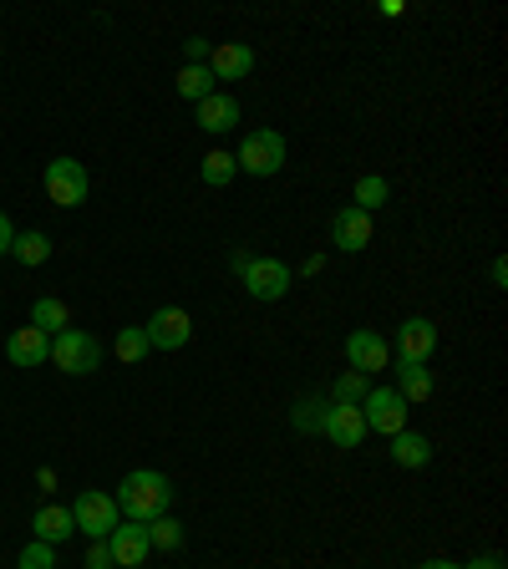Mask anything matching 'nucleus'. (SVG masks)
Masks as SVG:
<instances>
[{
  "instance_id": "nucleus-1",
  "label": "nucleus",
  "mask_w": 508,
  "mask_h": 569,
  "mask_svg": "<svg viewBox=\"0 0 508 569\" xmlns=\"http://www.w3.org/2000/svg\"><path fill=\"white\" fill-rule=\"evenodd\" d=\"M168 503H173V483H168L163 473H153V468L128 473V478H122V488H118V513H128L132 523L163 519Z\"/></svg>"
},
{
  "instance_id": "nucleus-2",
  "label": "nucleus",
  "mask_w": 508,
  "mask_h": 569,
  "mask_svg": "<svg viewBox=\"0 0 508 569\" xmlns=\"http://www.w3.org/2000/svg\"><path fill=\"white\" fill-rule=\"evenodd\" d=\"M235 168H239V173H249V178H275V173L285 168V138H280L275 128H255V132H245Z\"/></svg>"
},
{
  "instance_id": "nucleus-3",
  "label": "nucleus",
  "mask_w": 508,
  "mask_h": 569,
  "mask_svg": "<svg viewBox=\"0 0 508 569\" xmlns=\"http://www.w3.org/2000/svg\"><path fill=\"white\" fill-rule=\"evenodd\" d=\"M51 361H57L67 377H92V371L102 367V341L77 331V326H67L61 336H51Z\"/></svg>"
},
{
  "instance_id": "nucleus-4",
  "label": "nucleus",
  "mask_w": 508,
  "mask_h": 569,
  "mask_svg": "<svg viewBox=\"0 0 508 569\" xmlns=\"http://www.w3.org/2000/svg\"><path fill=\"white\" fill-rule=\"evenodd\" d=\"M41 183H47V199L57 203V209H77V203H87V193H92V178H87V168L77 163V158H51Z\"/></svg>"
},
{
  "instance_id": "nucleus-5",
  "label": "nucleus",
  "mask_w": 508,
  "mask_h": 569,
  "mask_svg": "<svg viewBox=\"0 0 508 569\" xmlns=\"http://www.w3.org/2000/svg\"><path fill=\"white\" fill-rule=\"evenodd\" d=\"M71 523L87 539H107V533L118 529V498L102 493V488H82L77 503H71Z\"/></svg>"
},
{
  "instance_id": "nucleus-6",
  "label": "nucleus",
  "mask_w": 508,
  "mask_h": 569,
  "mask_svg": "<svg viewBox=\"0 0 508 569\" xmlns=\"http://www.w3.org/2000/svg\"><path fill=\"white\" fill-rule=\"evenodd\" d=\"M239 280H245V290L255 300H285L290 296V284H296V274H290V264L275 260V254H249V264L239 270Z\"/></svg>"
},
{
  "instance_id": "nucleus-7",
  "label": "nucleus",
  "mask_w": 508,
  "mask_h": 569,
  "mask_svg": "<svg viewBox=\"0 0 508 569\" xmlns=\"http://www.w3.org/2000/svg\"><path fill=\"white\" fill-rule=\"evenodd\" d=\"M142 336H148V351H183L193 341V316L183 306H163L142 326Z\"/></svg>"
},
{
  "instance_id": "nucleus-8",
  "label": "nucleus",
  "mask_w": 508,
  "mask_h": 569,
  "mask_svg": "<svg viewBox=\"0 0 508 569\" xmlns=\"http://www.w3.org/2000/svg\"><path fill=\"white\" fill-rule=\"evenodd\" d=\"M361 422H367V432H402L407 427V402L397 397V387H371L367 397H361Z\"/></svg>"
},
{
  "instance_id": "nucleus-9",
  "label": "nucleus",
  "mask_w": 508,
  "mask_h": 569,
  "mask_svg": "<svg viewBox=\"0 0 508 569\" xmlns=\"http://www.w3.org/2000/svg\"><path fill=\"white\" fill-rule=\"evenodd\" d=\"M438 351V326L427 316H412L397 326V356L402 361H417V367H427V356Z\"/></svg>"
},
{
  "instance_id": "nucleus-10",
  "label": "nucleus",
  "mask_w": 508,
  "mask_h": 569,
  "mask_svg": "<svg viewBox=\"0 0 508 569\" xmlns=\"http://www.w3.org/2000/svg\"><path fill=\"white\" fill-rule=\"evenodd\" d=\"M107 549H112V565L118 569H138L142 559L153 555V545H148V523H118V529L107 533Z\"/></svg>"
},
{
  "instance_id": "nucleus-11",
  "label": "nucleus",
  "mask_w": 508,
  "mask_h": 569,
  "mask_svg": "<svg viewBox=\"0 0 508 569\" xmlns=\"http://www.w3.org/2000/svg\"><path fill=\"white\" fill-rule=\"evenodd\" d=\"M346 361H351V371H361V377L381 371V367L391 361L387 336H377V331H351V336H346Z\"/></svg>"
},
{
  "instance_id": "nucleus-12",
  "label": "nucleus",
  "mask_w": 508,
  "mask_h": 569,
  "mask_svg": "<svg viewBox=\"0 0 508 569\" xmlns=\"http://www.w3.org/2000/svg\"><path fill=\"white\" fill-rule=\"evenodd\" d=\"M331 244L341 249V254H361V249L371 244V213H361L356 203H346V209L331 219Z\"/></svg>"
},
{
  "instance_id": "nucleus-13",
  "label": "nucleus",
  "mask_w": 508,
  "mask_h": 569,
  "mask_svg": "<svg viewBox=\"0 0 508 569\" xmlns=\"http://www.w3.org/2000/svg\"><path fill=\"white\" fill-rule=\"evenodd\" d=\"M320 432L336 442V448H361V438H367V422H361V407H341L331 402L326 407V417H320Z\"/></svg>"
},
{
  "instance_id": "nucleus-14",
  "label": "nucleus",
  "mask_w": 508,
  "mask_h": 569,
  "mask_svg": "<svg viewBox=\"0 0 508 569\" xmlns=\"http://www.w3.org/2000/svg\"><path fill=\"white\" fill-rule=\"evenodd\" d=\"M209 71H213V82H239V77L255 71V47H245V41H225V47H213L209 51Z\"/></svg>"
},
{
  "instance_id": "nucleus-15",
  "label": "nucleus",
  "mask_w": 508,
  "mask_h": 569,
  "mask_svg": "<svg viewBox=\"0 0 508 569\" xmlns=\"http://www.w3.org/2000/svg\"><path fill=\"white\" fill-rule=\"evenodd\" d=\"M6 356H11L16 367H41V361H51V336L36 331V326H21V331H11V341H6Z\"/></svg>"
},
{
  "instance_id": "nucleus-16",
  "label": "nucleus",
  "mask_w": 508,
  "mask_h": 569,
  "mask_svg": "<svg viewBox=\"0 0 508 569\" xmlns=\"http://www.w3.org/2000/svg\"><path fill=\"white\" fill-rule=\"evenodd\" d=\"M239 122V102L229 92H213L199 102V128L203 132H229Z\"/></svg>"
},
{
  "instance_id": "nucleus-17",
  "label": "nucleus",
  "mask_w": 508,
  "mask_h": 569,
  "mask_svg": "<svg viewBox=\"0 0 508 569\" xmlns=\"http://www.w3.org/2000/svg\"><path fill=\"white\" fill-rule=\"evenodd\" d=\"M71 509H57V503H47V509H36L31 519V539H41V545H61V539H71Z\"/></svg>"
},
{
  "instance_id": "nucleus-18",
  "label": "nucleus",
  "mask_w": 508,
  "mask_h": 569,
  "mask_svg": "<svg viewBox=\"0 0 508 569\" xmlns=\"http://www.w3.org/2000/svg\"><path fill=\"white\" fill-rule=\"evenodd\" d=\"M391 462L397 468H427L432 462V442L422 438V432H391Z\"/></svg>"
},
{
  "instance_id": "nucleus-19",
  "label": "nucleus",
  "mask_w": 508,
  "mask_h": 569,
  "mask_svg": "<svg viewBox=\"0 0 508 569\" xmlns=\"http://www.w3.org/2000/svg\"><path fill=\"white\" fill-rule=\"evenodd\" d=\"M397 397H402L407 407L427 402V397H432V371L417 367V361H402V367H397Z\"/></svg>"
},
{
  "instance_id": "nucleus-20",
  "label": "nucleus",
  "mask_w": 508,
  "mask_h": 569,
  "mask_svg": "<svg viewBox=\"0 0 508 569\" xmlns=\"http://www.w3.org/2000/svg\"><path fill=\"white\" fill-rule=\"evenodd\" d=\"M31 326L36 331H47V336H61L71 326V310H67V300H57V296H41L31 306Z\"/></svg>"
},
{
  "instance_id": "nucleus-21",
  "label": "nucleus",
  "mask_w": 508,
  "mask_h": 569,
  "mask_svg": "<svg viewBox=\"0 0 508 569\" xmlns=\"http://www.w3.org/2000/svg\"><path fill=\"white\" fill-rule=\"evenodd\" d=\"M219 87H213V71L209 67H183L178 71V97L183 102H203V97H213Z\"/></svg>"
},
{
  "instance_id": "nucleus-22",
  "label": "nucleus",
  "mask_w": 508,
  "mask_h": 569,
  "mask_svg": "<svg viewBox=\"0 0 508 569\" xmlns=\"http://www.w3.org/2000/svg\"><path fill=\"white\" fill-rule=\"evenodd\" d=\"M11 254L26 264V270H31V264H47V260H51V239H47V234H36V229H26V234H16Z\"/></svg>"
},
{
  "instance_id": "nucleus-23",
  "label": "nucleus",
  "mask_w": 508,
  "mask_h": 569,
  "mask_svg": "<svg viewBox=\"0 0 508 569\" xmlns=\"http://www.w3.org/2000/svg\"><path fill=\"white\" fill-rule=\"evenodd\" d=\"M112 356H118L122 367H138L142 356H148V336H142V326H128V331L112 336Z\"/></svg>"
},
{
  "instance_id": "nucleus-24",
  "label": "nucleus",
  "mask_w": 508,
  "mask_h": 569,
  "mask_svg": "<svg viewBox=\"0 0 508 569\" xmlns=\"http://www.w3.org/2000/svg\"><path fill=\"white\" fill-rule=\"evenodd\" d=\"M391 199V183L381 173H367V178H356V209L361 213H371V209H381V203Z\"/></svg>"
},
{
  "instance_id": "nucleus-25",
  "label": "nucleus",
  "mask_w": 508,
  "mask_h": 569,
  "mask_svg": "<svg viewBox=\"0 0 508 569\" xmlns=\"http://www.w3.org/2000/svg\"><path fill=\"white\" fill-rule=\"evenodd\" d=\"M367 377L361 371H341L336 377V387H331V402H341V407H361V397H367Z\"/></svg>"
},
{
  "instance_id": "nucleus-26",
  "label": "nucleus",
  "mask_w": 508,
  "mask_h": 569,
  "mask_svg": "<svg viewBox=\"0 0 508 569\" xmlns=\"http://www.w3.org/2000/svg\"><path fill=\"white\" fill-rule=\"evenodd\" d=\"M229 178H235V153H225V148H213V153L203 158V183H213V189H225Z\"/></svg>"
},
{
  "instance_id": "nucleus-27",
  "label": "nucleus",
  "mask_w": 508,
  "mask_h": 569,
  "mask_svg": "<svg viewBox=\"0 0 508 569\" xmlns=\"http://www.w3.org/2000/svg\"><path fill=\"white\" fill-rule=\"evenodd\" d=\"M148 545H153V549H178V545H183V523L168 519V513H163V519H153V523H148Z\"/></svg>"
},
{
  "instance_id": "nucleus-28",
  "label": "nucleus",
  "mask_w": 508,
  "mask_h": 569,
  "mask_svg": "<svg viewBox=\"0 0 508 569\" xmlns=\"http://www.w3.org/2000/svg\"><path fill=\"white\" fill-rule=\"evenodd\" d=\"M21 569H57V545H41V539H31V545L21 549V559H16Z\"/></svg>"
},
{
  "instance_id": "nucleus-29",
  "label": "nucleus",
  "mask_w": 508,
  "mask_h": 569,
  "mask_svg": "<svg viewBox=\"0 0 508 569\" xmlns=\"http://www.w3.org/2000/svg\"><path fill=\"white\" fill-rule=\"evenodd\" d=\"M326 407H331V402H310V397H300V402H296V427H300V432H320Z\"/></svg>"
},
{
  "instance_id": "nucleus-30",
  "label": "nucleus",
  "mask_w": 508,
  "mask_h": 569,
  "mask_svg": "<svg viewBox=\"0 0 508 569\" xmlns=\"http://www.w3.org/2000/svg\"><path fill=\"white\" fill-rule=\"evenodd\" d=\"M87 569H112V549H107V539H92V549H87Z\"/></svg>"
},
{
  "instance_id": "nucleus-31",
  "label": "nucleus",
  "mask_w": 508,
  "mask_h": 569,
  "mask_svg": "<svg viewBox=\"0 0 508 569\" xmlns=\"http://www.w3.org/2000/svg\"><path fill=\"white\" fill-rule=\"evenodd\" d=\"M209 41H203V36H189V41H183V57H189V67H203V57H209Z\"/></svg>"
},
{
  "instance_id": "nucleus-32",
  "label": "nucleus",
  "mask_w": 508,
  "mask_h": 569,
  "mask_svg": "<svg viewBox=\"0 0 508 569\" xmlns=\"http://www.w3.org/2000/svg\"><path fill=\"white\" fill-rule=\"evenodd\" d=\"M11 244H16V224L0 213V254H11Z\"/></svg>"
},
{
  "instance_id": "nucleus-33",
  "label": "nucleus",
  "mask_w": 508,
  "mask_h": 569,
  "mask_svg": "<svg viewBox=\"0 0 508 569\" xmlns=\"http://www.w3.org/2000/svg\"><path fill=\"white\" fill-rule=\"evenodd\" d=\"M462 569H504V559H498V555H484V559H474V565H462Z\"/></svg>"
},
{
  "instance_id": "nucleus-34",
  "label": "nucleus",
  "mask_w": 508,
  "mask_h": 569,
  "mask_svg": "<svg viewBox=\"0 0 508 569\" xmlns=\"http://www.w3.org/2000/svg\"><path fill=\"white\" fill-rule=\"evenodd\" d=\"M320 270H326V254H310V260L300 264V274H320Z\"/></svg>"
},
{
  "instance_id": "nucleus-35",
  "label": "nucleus",
  "mask_w": 508,
  "mask_h": 569,
  "mask_svg": "<svg viewBox=\"0 0 508 569\" xmlns=\"http://www.w3.org/2000/svg\"><path fill=\"white\" fill-rule=\"evenodd\" d=\"M417 569H462V565H452V559H427V565H417Z\"/></svg>"
},
{
  "instance_id": "nucleus-36",
  "label": "nucleus",
  "mask_w": 508,
  "mask_h": 569,
  "mask_svg": "<svg viewBox=\"0 0 508 569\" xmlns=\"http://www.w3.org/2000/svg\"><path fill=\"white\" fill-rule=\"evenodd\" d=\"M138 569H142V565H138Z\"/></svg>"
}]
</instances>
